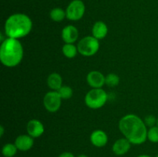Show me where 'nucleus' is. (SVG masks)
Masks as SVG:
<instances>
[{
	"instance_id": "nucleus-20",
	"label": "nucleus",
	"mask_w": 158,
	"mask_h": 157,
	"mask_svg": "<svg viewBox=\"0 0 158 157\" xmlns=\"http://www.w3.org/2000/svg\"><path fill=\"white\" fill-rule=\"evenodd\" d=\"M120 83V77L115 73H109L105 78V84L109 87H115Z\"/></svg>"
},
{
	"instance_id": "nucleus-28",
	"label": "nucleus",
	"mask_w": 158,
	"mask_h": 157,
	"mask_svg": "<svg viewBox=\"0 0 158 157\" xmlns=\"http://www.w3.org/2000/svg\"><path fill=\"white\" fill-rule=\"evenodd\" d=\"M156 157H158V155H157V156H156Z\"/></svg>"
},
{
	"instance_id": "nucleus-1",
	"label": "nucleus",
	"mask_w": 158,
	"mask_h": 157,
	"mask_svg": "<svg viewBox=\"0 0 158 157\" xmlns=\"http://www.w3.org/2000/svg\"><path fill=\"white\" fill-rule=\"evenodd\" d=\"M119 129L131 144L141 145L148 140V128L138 115L127 114L119 122Z\"/></svg>"
},
{
	"instance_id": "nucleus-12",
	"label": "nucleus",
	"mask_w": 158,
	"mask_h": 157,
	"mask_svg": "<svg viewBox=\"0 0 158 157\" xmlns=\"http://www.w3.org/2000/svg\"><path fill=\"white\" fill-rule=\"evenodd\" d=\"M89 140L93 146L98 148H102L107 144L108 136L106 132L100 129H97L91 133Z\"/></svg>"
},
{
	"instance_id": "nucleus-27",
	"label": "nucleus",
	"mask_w": 158,
	"mask_h": 157,
	"mask_svg": "<svg viewBox=\"0 0 158 157\" xmlns=\"http://www.w3.org/2000/svg\"><path fill=\"white\" fill-rule=\"evenodd\" d=\"M157 126H158V118H157Z\"/></svg>"
},
{
	"instance_id": "nucleus-7",
	"label": "nucleus",
	"mask_w": 158,
	"mask_h": 157,
	"mask_svg": "<svg viewBox=\"0 0 158 157\" xmlns=\"http://www.w3.org/2000/svg\"><path fill=\"white\" fill-rule=\"evenodd\" d=\"M62 99L57 91H49L43 97V106L49 112H56L60 109Z\"/></svg>"
},
{
	"instance_id": "nucleus-21",
	"label": "nucleus",
	"mask_w": 158,
	"mask_h": 157,
	"mask_svg": "<svg viewBox=\"0 0 158 157\" xmlns=\"http://www.w3.org/2000/svg\"><path fill=\"white\" fill-rule=\"evenodd\" d=\"M148 139L151 143H158V126H154L151 127L148 131Z\"/></svg>"
},
{
	"instance_id": "nucleus-17",
	"label": "nucleus",
	"mask_w": 158,
	"mask_h": 157,
	"mask_svg": "<svg viewBox=\"0 0 158 157\" xmlns=\"http://www.w3.org/2000/svg\"><path fill=\"white\" fill-rule=\"evenodd\" d=\"M62 52L63 55L68 58H73L76 57L78 52L77 46L73 43H65L62 48Z\"/></svg>"
},
{
	"instance_id": "nucleus-4",
	"label": "nucleus",
	"mask_w": 158,
	"mask_h": 157,
	"mask_svg": "<svg viewBox=\"0 0 158 157\" xmlns=\"http://www.w3.org/2000/svg\"><path fill=\"white\" fill-rule=\"evenodd\" d=\"M107 99V93L102 88L92 89L85 95L84 102L89 109H98L106 104Z\"/></svg>"
},
{
	"instance_id": "nucleus-25",
	"label": "nucleus",
	"mask_w": 158,
	"mask_h": 157,
	"mask_svg": "<svg viewBox=\"0 0 158 157\" xmlns=\"http://www.w3.org/2000/svg\"><path fill=\"white\" fill-rule=\"evenodd\" d=\"M137 157H151V156L149 155H146V154H143V155H140Z\"/></svg>"
},
{
	"instance_id": "nucleus-26",
	"label": "nucleus",
	"mask_w": 158,
	"mask_h": 157,
	"mask_svg": "<svg viewBox=\"0 0 158 157\" xmlns=\"http://www.w3.org/2000/svg\"><path fill=\"white\" fill-rule=\"evenodd\" d=\"M77 157H88V156L86 155H85V154H81V155H79Z\"/></svg>"
},
{
	"instance_id": "nucleus-19",
	"label": "nucleus",
	"mask_w": 158,
	"mask_h": 157,
	"mask_svg": "<svg viewBox=\"0 0 158 157\" xmlns=\"http://www.w3.org/2000/svg\"><path fill=\"white\" fill-rule=\"evenodd\" d=\"M57 92L62 99H69L73 95V91L72 88L68 86H63L57 91Z\"/></svg>"
},
{
	"instance_id": "nucleus-15",
	"label": "nucleus",
	"mask_w": 158,
	"mask_h": 157,
	"mask_svg": "<svg viewBox=\"0 0 158 157\" xmlns=\"http://www.w3.org/2000/svg\"><path fill=\"white\" fill-rule=\"evenodd\" d=\"M47 86L52 91H58L63 86V78L57 72H52L47 78Z\"/></svg>"
},
{
	"instance_id": "nucleus-8",
	"label": "nucleus",
	"mask_w": 158,
	"mask_h": 157,
	"mask_svg": "<svg viewBox=\"0 0 158 157\" xmlns=\"http://www.w3.org/2000/svg\"><path fill=\"white\" fill-rule=\"evenodd\" d=\"M105 78L106 76L100 71L97 70L90 71L86 75V82L93 89H100L103 87L105 84Z\"/></svg>"
},
{
	"instance_id": "nucleus-14",
	"label": "nucleus",
	"mask_w": 158,
	"mask_h": 157,
	"mask_svg": "<svg viewBox=\"0 0 158 157\" xmlns=\"http://www.w3.org/2000/svg\"><path fill=\"white\" fill-rule=\"evenodd\" d=\"M108 33V27L103 21H97L94 24L92 28V35L98 40L103 39Z\"/></svg>"
},
{
	"instance_id": "nucleus-13",
	"label": "nucleus",
	"mask_w": 158,
	"mask_h": 157,
	"mask_svg": "<svg viewBox=\"0 0 158 157\" xmlns=\"http://www.w3.org/2000/svg\"><path fill=\"white\" fill-rule=\"evenodd\" d=\"M131 143L126 138H121L115 141L112 146L114 153L117 155H123L129 152Z\"/></svg>"
},
{
	"instance_id": "nucleus-16",
	"label": "nucleus",
	"mask_w": 158,
	"mask_h": 157,
	"mask_svg": "<svg viewBox=\"0 0 158 157\" xmlns=\"http://www.w3.org/2000/svg\"><path fill=\"white\" fill-rule=\"evenodd\" d=\"M49 17L52 21L56 22H60L64 20L65 18H66V10H63L60 7L53 8L49 12Z\"/></svg>"
},
{
	"instance_id": "nucleus-18",
	"label": "nucleus",
	"mask_w": 158,
	"mask_h": 157,
	"mask_svg": "<svg viewBox=\"0 0 158 157\" xmlns=\"http://www.w3.org/2000/svg\"><path fill=\"white\" fill-rule=\"evenodd\" d=\"M17 151L18 149L15 143H6L2 149V153L4 157H13L17 153Z\"/></svg>"
},
{
	"instance_id": "nucleus-5",
	"label": "nucleus",
	"mask_w": 158,
	"mask_h": 157,
	"mask_svg": "<svg viewBox=\"0 0 158 157\" xmlns=\"http://www.w3.org/2000/svg\"><path fill=\"white\" fill-rule=\"evenodd\" d=\"M78 52L83 56L90 57L95 55L100 49V42L93 35L83 37L77 45Z\"/></svg>"
},
{
	"instance_id": "nucleus-2",
	"label": "nucleus",
	"mask_w": 158,
	"mask_h": 157,
	"mask_svg": "<svg viewBox=\"0 0 158 157\" xmlns=\"http://www.w3.org/2000/svg\"><path fill=\"white\" fill-rule=\"evenodd\" d=\"M32 29V22L29 15L24 13H14L6 20L5 34L8 38H24L29 35Z\"/></svg>"
},
{
	"instance_id": "nucleus-9",
	"label": "nucleus",
	"mask_w": 158,
	"mask_h": 157,
	"mask_svg": "<svg viewBox=\"0 0 158 157\" xmlns=\"http://www.w3.org/2000/svg\"><path fill=\"white\" fill-rule=\"evenodd\" d=\"M28 135L32 138H39L44 133V126L43 123L38 119H31L28 122L26 126Z\"/></svg>"
},
{
	"instance_id": "nucleus-22",
	"label": "nucleus",
	"mask_w": 158,
	"mask_h": 157,
	"mask_svg": "<svg viewBox=\"0 0 158 157\" xmlns=\"http://www.w3.org/2000/svg\"><path fill=\"white\" fill-rule=\"evenodd\" d=\"M157 119H156V117L153 115H147L144 119V123L147 127L148 126H149L150 128L153 127L155 126V124H157Z\"/></svg>"
},
{
	"instance_id": "nucleus-10",
	"label": "nucleus",
	"mask_w": 158,
	"mask_h": 157,
	"mask_svg": "<svg viewBox=\"0 0 158 157\" xmlns=\"http://www.w3.org/2000/svg\"><path fill=\"white\" fill-rule=\"evenodd\" d=\"M62 39L65 43H73L77 41L79 37V31L76 26L68 25L65 26L61 32Z\"/></svg>"
},
{
	"instance_id": "nucleus-11",
	"label": "nucleus",
	"mask_w": 158,
	"mask_h": 157,
	"mask_svg": "<svg viewBox=\"0 0 158 157\" xmlns=\"http://www.w3.org/2000/svg\"><path fill=\"white\" fill-rule=\"evenodd\" d=\"M34 138L29 135H20L15 140V145L19 151L26 152L32 148L34 145Z\"/></svg>"
},
{
	"instance_id": "nucleus-3",
	"label": "nucleus",
	"mask_w": 158,
	"mask_h": 157,
	"mask_svg": "<svg viewBox=\"0 0 158 157\" xmlns=\"http://www.w3.org/2000/svg\"><path fill=\"white\" fill-rule=\"evenodd\" d=\"M24 50L19 39L6 38L0 46V61L8 68H13L22 62Z\"/></svg>"
},
{
	"instance_id": "nucleus-24",
	"label": "nucleus",
	"mask_w": 158,
	"mask_h": 157,
	"mask_svg": "<svg viewBox=\"0 0 158 157\" xmlns=\"http://www.w3.org/2000/svg\"><path fill=\"white\" fill-rule=\"evenodd\" d=\"M3 135H4V127L1 126H0V136L2 137Z\"/></svg>"
},
{
	"instance_id": "nucleus-23",
	"label": "nucleus",
	"mask_w": 158,
	"mask_h": 157,
	"mask_svg": "<svg viewBox=\"0 0 158 157\" xmlns=\"http://www.w3.org/2000/svg\"><path fill=\"white\" fill-rule=\"evenodd\" d=\"M58 157H75V155L70 152H64L60 154Z\"/></svg>"
},
{
	"instance_id": "nucleus-6",
	"label": "nucleus",
	"mask_w": 158,
	"mask_h": 157,
	"mask_svg": "<svg viewBox=\"0 0 158 157\" xmlns=\"http://www.w3.org/2000/svg\"><path fill=\"white\" fill-rule=\"evenodd\" d=\"M86 6L82 0H73L66 9V18L70 21H79L84 15Z\"/></svg>"
}]
</instances>
